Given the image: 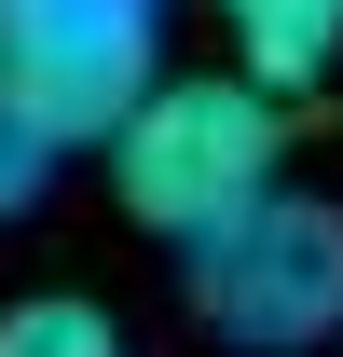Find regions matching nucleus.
<instances>
[{"instance_id":"4","label":"nucleus","mask_w":343,"mask_h":357,"mask_svg":"<svg viewBox=\"0 0 343 357\" xmlns=\"http://www.w3.org/2000/svg\"><path fill=\"white\" fill-rule=\"evenodd\" d=\"M220 28H234V69L261 96H302L343 55V0H220Z\"/></svg>"},{"instance_id":"2","label":"nucleus","mask_w":343,"mask_h":357,"mask_svg":"<svg viewBox=\"0 0 343 357\" xmlns=\"http://www.w3.org/2000/svg\"><path fill=\"white\" fill-rule=\"evenodd\" d=\"M165 83V0H0V110L42 151H96Z\"/></svg>"},{"instance_id":"5","label":"nucleus","mask_w":343,"mask_h":357,"mask_svg":"<svg viewBox=\"0 0 343 357\" xmlns=\"http://www.w3.org/2000/svg\"><path fill=\"white\" fill-rule=\"evenodd\" d=\"M0 357H124V330L96 303H69V289H28V303L0 316Z\"/></svg>"},{"instance_id":"6","label":"nucleus","mask_w":343,"mask_h":357,"mask_svg":"<svg viewBox=\"0 0 343 357\" xmlns=\"http://www.w3.org/2000/svg\"><path fill=\"white\" fill-rule=\"evenodd\" d=\"M42 165H55V151L14 124V110H0V220H14V206H42Z\"/></svg>"},{"instance_id":"3","label":"nucleus","mask_w":343,"mask_h":357,"mask_svg":"<svg viewBox=\"0 0 343 357\" xmlns=\"http://www.w3.org/2000/svg\"><path fill=\"white\" fill-rule=\"evenodd\" d=\"M192 316H206L234 357H302L343 330V206L316 192H261L220 234H192Z\"/></svg>"},{"instance_id":"1","label":"nucleus","mask_w":343,"mask_h":357,"mask_svg":"<svg viewBox=\"0 0 343 357\" xmlns=\"http://www.w3.org/2000/svg\"><path fill=\"white\" fill-rule=\"evenodd\" d=\"M96 151H110L124 220L165 234V248H192V234H220L234 206L275 192V165H289V110H275L247 69H165Z\"/></svg>"}]
</instances>
